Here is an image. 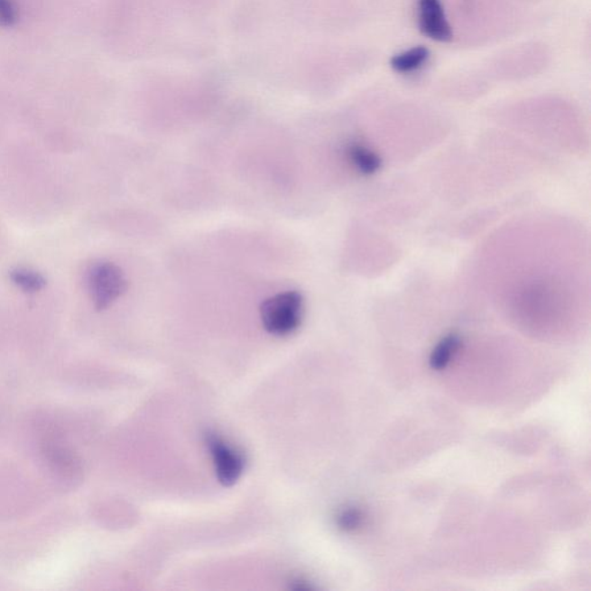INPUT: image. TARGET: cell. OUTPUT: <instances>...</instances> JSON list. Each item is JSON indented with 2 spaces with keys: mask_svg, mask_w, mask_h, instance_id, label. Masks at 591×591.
<instances>
[{
  "mask_svg": "<svg viewBox=\"0 0 591 591\" xmlns=\"http://www.w3.org/2000/svg\"><path fill=\"white\" fill-rule=\"evenodd\" d=\"M303 308V296L297 291H285L270 297L260 308L263 328L275 337H288L299 329Z\"/></svg>",
  "mask_w": 591,
  "mask_h": 591,
  "instance_id": "1",
  "label": "cell"
},
{
  "mask_svg": "<svg viewBox=\"0 0 591 591\" xmlns=\"http://www.w3.org/2000/svg\"><path fill=\"white\" fill-rule=\"evenodd\" d=\"M87 284L97 309L111 307L125 292L127 287L121 268L109 262L94 263L87 274Z\"/></svg>",
  "mask_w": 591,
  "mask_h": 591,
  "instance_id": "2",
  "label": "cell"
},
{
  "mask_svg": "<svg viewBox=\"0 0 591 591\" xmlns=\"http://www.w3.org/2000/svg\"><path fill=\"white\" fill-rule=\"evenodd\" d=\"M207 445L212 454L218 481L226 486L234 485L241 478L245 468V460L242 454L215 435L207 437Z\"/></svg>",
  "mask_w": 591,
  "mask_h": 591,
  "instance_id": "3",
  "label": "cell"
},
{
  "mask_svg": "<svg viewBox=\"0 0 591 591\" xmlns=\"http://www.w3.org/2000/svg\"><path fill=\"white\" fill-rule=\"evenodd\" d=\"M417 23L421 34L429 40L448 43L453 39L452 27L441 0H419Z\"/></svg>",
  "mask_w": 591,
  "mask_h": 591,
  "instance_id": "4",
  "label": "cell"
},
{
  "mask_svg": "<svg viewBox=\"0 0 591 591\" xmlns=\"http://www.w3.org/2000/svg\"><path fill=\"white\" fill-rule=\"evenodd\" d=\"M431 58V51L424 45L412 47L392 56L390 60L392 71L399 74H411L423 69Z\"/></svg>",
  "mask_w": 591,
  "mask_h": 591,
  "instance_id": "5",
  "label": "cell"
},
{
  "mask_svg": "<svg viewBox=\"0 0 591 591\" xmlns=\"http://www.w3.org/2000/svg\"><path fill=\"white\" fill-rule=\"evenodd\" d=\"M346 155L354 167L363 175L371 176L382 169V160L377 152L359 143H351L346 150Z\"/></svg>",
  "mask_w": 591,
  "mask_h": 591,
  "instance_id": "6",
  "label": "cell"
},
{
  "mask_svg": "<svg viewBox=\"0 0 591 591\" xmlns=\"http://www.w3.org/2000/svg\"><path fill=\"white\" fill-rule=\"evenodd\" d=\"M461 346V337L457 334H449L442 338L433 349L429 356V366L433 370L440 371L448 365L450 359L457 354Z\"/></svg>",
  "mask_w": 591,
  "mask_h": 591,
  "instance_id": "7",
  "label": "cell"
},
{
  "mask_svg": "<svg viewBox=\"0 0 591 591\" xmlns=\"http://www.w3.org/2000/svg\"><path fill=\"white\" fill-rule=\"evenodd\" d=\"M10 278L16 287L26 292L40 291L45 285V279L40 272L27 270V268L12 271Z\"/></svg>",
  "mask_w": 591,
  "mask_h": 591,
  "instance_id": "8",
  "label": "cell"
},
{
  "mask_svg": "<svg viewBox=\"0 0 591 591\" xmlns=\"http://www.w3.org/2000/svg\"><path fill=\"white\" fill-rule=\"evenodd\" d=\"M363 515L362 512L357 508L349 507L340 512L337 515V526L346 531H355L362 524Z\"/></svg>",
  "mask_w": 591,
  "mask_h": 591,
  "instance_id": "9",
  "label": "cell"
},
{
  "mask_svg": "<svg viewBox=\"0 0 591 591\" xmlns=\"http://www.w3.org/2000/svg\"><path fill=\"white\" fill-rule=\"evenodd\" d=\"M15 11L11 0H0V23H11L14 20Z\"/></svg>",
  "mask_w": 591,
  "mask_h": 591,
  "instance_id": "10",
  "label": "cell"
}]
</instances>
